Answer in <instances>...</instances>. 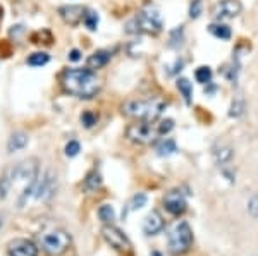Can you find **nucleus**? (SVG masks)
<instances>
[{"mask_svg": "<svg viewBox=\"0 0 258 256\" xmlns=\"http://www.w3.org/2000/svg\"><path fill=\"white\" fill-rule=\"evenodd\" d=\"M98 218L102 220V222L105 223V225H110V223H114L115 220V210L112 205H102L100 208H98Z\"/></svg>", "mask_w": 258, "mask_h": 256, "instance_id": "nucleus-23", "label": "nucleus"}, {"mask_svg": "<svg viewBox=\"0 0 258 256\" xmlns=\"http://www.w3.org/2000/svg\"><path fill=\"white\" fill-rule=\"evenodd\" d=\"M246 110V102H245V96L241 93H236L234 98L231 102V107H229V117L231 119H239Z\"/></svg>", "mask_w": 258, "mask_h": 256, "instance_id": "nucleus-18", "label": "nucleus"}, {"mask_svg": "<svg viewBox=\"0 0 258 256\" xmlns=\"http://www.w3.org/2000/svg\"><path fill=\"white\" fill-rule=\"evenodd\" d=\"M14 186L12 182V169H5L3 174L0 175V200H5L10 193V187Z\"/></svg>", "mask_w": 258, "mask_h": 256, "instance_id": "nucleus-21", "label": "nucleus"}, {"mask_svg": "<svg viewBox=\"0 0 258 256\" xmlns=\"http://www.w3.org/2000/svg\"><path fill=\"white\" fill-rule=\"evenodd\" d=\"M154 256H160V255H158V253H154Z\"/></svg>", "mask_w": 258, "mask_h": 256, "instance_id": "nucleus-36", "label": "nucleus"}, {"mask_svg": "<svg viewBox=\"0 0 258 256\" xmlns=\"http://www.w3.org/2000/svg\"><path fill=\"white\" fill-rule=\"evenodd\" d=\"M193 246V230L190 223L179 220L169 230V251L172 255H184Z\"/></svg>", "mask_w": 258, "mask_h": 256, "instance_id": "nucleus-4", "label": "nucleus"}, {"mask_svg": "<svg viewBox=\"0 0 258 256\" xmlns=\"http://www.w3.org/2000/svg\"><path fill=\"white\" fill-rule=\"evenodd\" d=\"M163 207H165V210L169 212L170 215L179 217V215H183L184 212H186L188 203L184 194L181 193L179 189H172L163 196Z\"/></svg>", "mask_w": 258, "mask_h": 256, "instance_id": "nucleus-11", "label": "nucleus"}, {"mask_svg": "<svg viewBox=\"0 0 258 256\" xmlns=\"http://www.w3.org/2000/svg\"><path fill=\"white\" fill-rule=\"evenodd\" d=\"M203 12V5H202V0H193L190 3V17L191 19H198Z\"/></svg>", "mask_w": 258, "mask_h": 256, "instance_id": "nucleus-32", "label": "nucleus"}, {"mask_svg": "<svg viewBox=\"0 0 258 256\" xmlns=\"http://www.w3.org/2000/svg\"><path fill=\"white\" fill-rule=\"evenodd\" d=\"M147 194H143V193H138V194H134L133 198L129 200V203H128V212H134V210H140V208H143L145 205H147Z\"/></svg>", "mask_w": 258, "mask_h": 256, "instance_id": "nucleus-27", "label": "nucleus"}, {"mask_svg": "<svg viewBox=\"0 0 258 256\" xmlns=\"http://www.w3.org/2000/svg\"><path fill=\"white\" fill-rule=\"evenodd\" d=\"M38 160L36 158H28V160H23L12 167V182H23L24 186H30V184L36 182L38 179Z\"/></svg>", "mask_w": 258, "mask_h": 256, "instance_id": "nucleus-7", "label": "nucleus"}, {"mask_svg": "<svg viewBox=\"0 0 258 256\" xmlns=\"http://www.w3.org/2000/svg\"><path fill=\"white\" fill-rule=\"evenodd\" d=\"M55 189H57V174L53 171H47L42 175V179L36 181L33 198L38 201H49L55 194Z\"/></svg>", "mask_w": 258, "mask_h": 256, "instance_id": "nucleus-9", "label": "nucleus"}, {"mask_svg": "<svg viewBox=\"0 0 258 256\" xmlns=\"http://www.w3.org/2000/svg\"><path fill=\"white\" fill-rule=\"evenodd\" d=\"M174 129V121L172 119H165V121H160L157 122V131H158V136H165L169 134L170 131Z\"/></svg>", "mask_w": 258, "mask_h": 256, "instance_id": "nucleus-31", "label": "nucleus"}, {"mask_svg": "<svg viewBox=\"0 0 258 256\" xmlns=\"http://www.w3.org/2000/svg\"><path fill=\"white\" fill-rule=\"evenodd\" d=\"M128 138L133 143H138V145H148V143H154L155 139L158 138V131H157V122H145V121H138L136 124H131L126 131Z\"/></svg>", "mask_w": 258, "mask_h": 256, "instance_id": "nucleus-5", "label": "nucleus"}, {"mask_svg": "<svg viewBox=\"0 0 258 256\" xmlns=\"http://www.w3.org/2000/svg\"><path fill=\"white\" fill-rule=\"evenodd\" d=\"M246 210H248V213H250V217H252V218H255V220L258 218V193H255L248 200Z\"/></svg>", "mask_w": 258, "mask_h": 256, "instance_id": "nucleus-30", "label": "nucleus"}, {"mask_svg": "<svg viewBox=\"0 0 258 256\" xmlns=\"http://www.w3.org/2000/svg\"><path fill=\"white\" fill-rule=\"evenodd\" d=\"M212 78H213V73L208 66H202L195 71V79L198 83H202V85H208V83L212 81Z\"/></svg>", "mask_w": 258, "mask_h": 256, "instance_id": "nucleus-26", "label": "nucleus"}, {"mask_svg": "<svg viewBox=\"0 0 258 256\" xmlns=\"http://www.w3.org/2000/svg\"><path fill=\"white\" fill-rule=\"evenodd\" d=\"M9 256H38V246L33 241L17 237L7 244Z\"/></svg>", "mask_w": 258, "mask_h": 256, "instance_id": "nucleus-12", "label": "nucleus"}, {"mask_svg": "<svg viewBox=\"0 0 258 256\" xmlns=\"http://www.w3.org/2000/svg\"><path fill=\"white\" fill-rule=\"evenodd\" d=\"M83 23H85V26L88 28L90 31H95L98 26V14L95 10H86L85 17H83Z\"/></svg>", "mask_w": 258, "mask_h": 256, "instance_id": "nucleus-28", "label": "nucleus"}, {"mask_svg": "<svg viewBox=\"0 0 258 256\" xmlns=\"http://www.w3.org/2000/svg\"><path fill=\"white\" fill-rule=\"evenodd\" d=\"M69 60H72V62H78V60H81V52L76 48H72L71 52H69Z\"/></svg>", "mask_w": 258, "mask_h": 256, "instance_id": "nucleus-34", "label": "nucleus"}, {"mask_svg": "<svg viewBox=\"0 0 258 256\" xmlns=\"http://www.w3.org/2000/svg\"><path fill=\"white\" fill-rule=\"evenodd\" d=\"M102 186V175L98 171H90L88 174H86L85 181H83V189L86 191V193H95L97 189H100Z\"/></svg>", "mask_w": 258, "mask_h": 256, "instance_id": "nucleus-19", "label": "nucleus"}, {"mask_svg": "<svg viewBox=\"0 0 258 256\" xmlns=\"http://www.w3.org/2000/svg\"><path fill=\"white\" fill-rule=\"evenodd\" d=\"M208 31H210V35H212V37H215L217 40H224V42L231 40V37H232L231 28H229L227 24H224V23H219V21H217V23H213V24H210Z\"/></svg>", "mask_w": 258, "mask_h": 256, "instance_id": "nucleus-20", "label": "nucleus"}, {"mask_svg": "<svg viewBox=\"0 0 258 256\" xmlns=\"http://www.w3.org/2000/svg\"><path fill=\"white\" fill-rule=\"evenodd\" d=\"M177 151V146H176V141L174 139H163L160 141V145L157 146V153L160 155V157H170V155H174Z\"/></svg>", "mask_w": 258, "mask_h": 256, "instance_id": "nucleus-24", "label": "nucleus"}, {"mask_svg": "<svg viewBox=\"0 0 258 256\" xmlns=\"http://www.w3.org/2000/svg\"><path fill=\"white\" fill-rule=\"evenodd\" d=\"M163 229V218L157 210H152L143 220V232L147 236H157Z\"/></svg>", "mask_w": 258, "mask_h": 256, "instance_id": "nucleus-14", "label": "nucleus"}, {"mask_svg": "<svg viewBox=\"0 0 258 256\" xmlns=\"http://www.w3.org/2000/svg\"><path fill=\"white\" fill-rule=\"evenodd\" d=\"M85 12H86L85 7H83V5H74V3H69V5L59 7L60 17H62V19L67 24H71V26H76V24L81 23L83 17H85Z\"/></svg>", "mask_w": 258, "mask_h": 256, "instance_id": "nucleus-13", "label": "nucleus"}, {"mask_svg": "<svg viewBox=\"0 0 258 256\" xmlns=\"http://www.w3.org/2000/svg\"><path fill=\"white\" fill-rule=\"evenodd\" d=\"M167 103L160 98H138L129 100L122 105V114L131 119L145 122H157L165 110Z\"/></svg>", "mask_w": 258, "mask_h": 256, "instance_id": "nucleus-2", "label": "nucleus"}, {"mask_svg": "<svg viewBox=\"0 0 258 256\" xmlns=\"http://www.w3.org/2000/svg\"><path fill=\"white\" fill-rule=\"evenodd\" d=\"M110 59H112L110 50H97V52H93L92 55L88 57V60H86V67L92 71L102 69V67H105L108 62H110Z\"/></svg>", "mask_w": 258, "mask_h": 256, "instance_id": "nucleus-15", "label": "nucleus"}, {"mask_svg": "<svg viewBox=\"0 0 258 256\" xmlns=\"http://www.w3.org/2000/svg\"><path fill=\"white\" fill-rule=\"evenodd\" d=\"M79 151H81V145H79L78 141H74V139H72V141H69L67 145H65V155H67V157H71V158L76 157Z\"/></svg>", "mask_w": 258, "mask_h": 256, "instance_id": "nucleus-33", "label": "nucleus"}, {"mask_svg": "<svg viewBox=\"0 0 258 256\" xmlns=\"http://www.w3.org/2000/svg\"><path fill=\"white\" fill-rule=\"evenodd\" d=\"M176 86H177V89H179L181 95H183L184 102L190 105L191 98H193V85H191V83L188 81L186 78H179V79H177V83H176Z\"/></svg>", "mask_w": 258, "mask_h": 256, "instance_id": "nucleus-22", "label": "nucleus"}, {"mask_svg": "<svg viewBox=\"0 0 258 256\" xmlns=\"http://www.w3.org/2000/svg\"><path fill=\"white\" fill-rule=\"evenodd\" d=\"M28 134L23 131H17V132H12L9 138V141H7V151L9 153H14V151H19L23 150V148H26L28 145Z\"/></svg>", "mask_w": 258, "mask_h": 256, "instance_id": "nucleus-16", "label": "nucleus"}, {"mask_svg": "<svg viewBox=\"0 0 258 256\" xmlns=\"http://www.w3.org/2000/svg\"><path fill=\"white\" fill-rule=\"evenodd\" d=\"M60 86L65 93L76 98L90 100L98 95L102 83L92 69H65L60 74Z\"/></svg>", "mask_w": 258, "mask_h": 256, "instance_id": "nucleus-1", "label": "nucleus"}, {"mask_svg": "<svg viewBox=\"0 0 258 256\" xmlns=\"http://www.w3.org/2000/svg\"><path fill=\"white\" fill-rule=\"evenodd\" d=\"M49 60H50V57H49V53H45V52H36V53H31L30 57H28V66H31V67H42V66H45V64H49Z\"/></svg>", "mask_w": 258, "mask_h": 256, "instance_id": "nucleus-25", "label": "nucleus"}, {"mask_svg": "<svg viewBox=\"0 0 258 256\" xmlns=\"http://www.w3.org/2000/svg\"><path fill=\"white\" fill-rule=\"evenodd\" d=\"M232 157H234V150H232V146H229V145H220L213 150V158H215L217 165L229 164V162L232 160Z\"/></svg>", "mask_w": 258, "mask_h": 256, "instance_id": "nucleus-17", "label": "nucleus"}, {"mask_svg": "<svg viewBox=\"0 0 258 256\" xmlns=\"http://www.w3.org/2000/svg\"><path fill=\"white\" fill-rule=\"evenodd\" d=\"M0 227H2V217H0Z\"/></svg>", "mask_w": 258, "mask_h": 256, "instance_id": "nucleus-35", "label": "nucleus"}, {"mask_svg": "<svg viewBox=\"0 0 258 256\" xmlns=\"http://www.w3.org/2000/svg\"><path fill=\"white\" fill-rule=\"evenodd\" d=\"M102 237L105 239V243L110 248H114L119 253H131L133 251V244H131L129 237L122 232L121 229H117L115 225H103L102 227Z\"/></svg>", "mask_w": 258, "mask_h": 256, "instance_id": "nucleus-6", "label": "nucleus"}, {"mask_svg": "<svg viewBox=\"0 0 258 256\" xmlns=\"http://www.w3.org/2000/svg\"><path fill=\"white\" fill-rule=\"evenodd\" d=\"M136 21V26L140 30V33H150V35H157L162 31V16L158 14L157 9H145L134 17Z\"/></svg>", "mask_w": 258, "mask_h": 256, "instance_id": "nucleus-8", "label": "nucleus"}, {"mask_svg": "<svg viewBox=\"0 0 258 256\" xmlns=\"http://www.w3.org/2000/svg\"><path fill=\"white\" fill-rule=\"evenodd\" d=\"M97 121H98V117H97V114L95 112H92V110H86V112H83L81 114V124L85 126V128H93V126L97 124Z\"/></svg>", "mask_w": 258, "mask_h": 256, "instance_id": "nucleus-29", "label": "nucleus"}, {"mask_svg": "<svg viewBox=\"0 0 258 256\" xmlns=\"http://www.w3.org/2000/svg\"><path fill=\"white\" fill-rule=\"evenodd\" d=\"M243 5L239 0H219L215 5L212 7V16L213 19L226 21V19H234L241 14Z\"/></svg>", "mask_w": 258, "mask_h": 256, "instance_id": "nucleus-10", "label": "nucleus"}, {"mask_svg": "<svg viewBox=\"0 0 258 256\" xmlns=\"http://www.w3.org/2000/svg\"><path fill=\"white\" fill-rule=\"evenodd\" d=\"M40 246L49 256H60L71 246V234L64 229H50L40 234Z\"/></svg>", "mask_w": 258, "mask_h": 256, "instance_id": "nucleus-3", "label": "nucleus"}]
</instances>
